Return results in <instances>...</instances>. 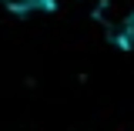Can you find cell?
I'll return each instance as SVG.
<instances>
[{"mask_svg":"<svg viewBox=\"0 0 134 131\" xmlns=\"http://www.w3.org/2000/svg\"><path fill=\"white\" fill-rule=\"evenodd\" d=\"M3 7L14 14H37V10H54V0H3Z\"/></svg>","mask_w":134,"mask_h":131,"instance_id":"obj_1","label":"cell"},{"mask_svg":"<svg viewBox=\"0 0 134 131\" xmlns=\"http://www.w3.org/2000/svg\"><path fill=\"white\" fill-rule=\"evenodd\" d=\"M117 44H121L124 50H134V14L124 17V24L117 27Z\"/></svg>","mask_w":134,"mask_h":131,"instance_id":"obj_2","label":"cell"}]
</instances>
